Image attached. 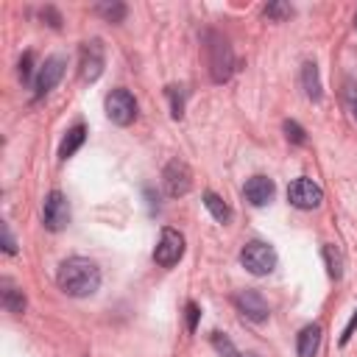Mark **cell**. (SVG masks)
I'll return each instance as SVG.
<instances>
[{
	"label": "cell",
	"mask_w": 357,
	"mask_h": 357,
	"mask_svg": "<svg viewBox=\"0 0 357 357\" xmlns=\"http://www.w3.org/2000/svg\"><path fill=\"white\" fill-rule=\"evenodd\" d=\"M59 287L73 298H86L100 287V268L86 257H70L56 271Z\"/></svg>",
	"instance_id": "1"
},
{
	"label": "cell",
	"mask_w": 357,
	"mask_h": 357,
	"mask_svg": "<svg viewBox=\"0 0 357 357\" xmlns=\"http://www.w3.org/2000/svg\"><path fill=\"white\" fill-rule=\"evenodd\" d=\"M204 50H206L209 78L215 84L229 81L231 73H234V53H231L229 39L223 33H218V31H204Z\"/></svg>",
	"instance_id": "2"
},
{
	"label": "cell",
	"mask_w": 357,
	"mask_h": 357,
	"mask_svg": "<svg viewBox=\"0 0 357 357\" xmlns=\"http://www.w3.org/2000/svg\"><path fill=\"white\" fill-rule=\"evenodd\" d=\"M276 262H279V257H276L273 245H268V243H262V240H251V243H245L243 251H240V265H243L251 276H268V273L276 268Z\"/></svg>",
	"instance_id": "3"
},
{
	"label": "cell",
	"mask_w": 357,
	"mask_h": 357,
	"mask_svg": "<svg viewBox=\"0 0 357 357\" xmlns=\"http://www.w3.org/2000/svg\"><path fill=\"white\" fill-rule=\"evenodd\" d=\"M103 106H106V117H109L114 126H131V123L137 120V100H134V95H131L126 86L112 89V92L106 95Z\"/></svg>",
	"instance_id": "4"
},
{
	"label": "cell",
	"mask_w": 357,
	"mask_h": 357,
	"mask_svg": "<svg viewBox=\"0 0 357 357\" xmlns=\"http://www.w3.org/2000/svg\"><path fill=\"white\" fill-rule=\"evenodd\" d=\"M106 67V53L100 39H89L81 45V59H78V75L84 84H95Z\"/></svg>",
	"instance_id": "5"
},
{
	"label": "cell",
	"mask_w": 357,
	"mask_h": 357,
	"mask_svg": "<svg viewBox=\"0 0 357 357\" xmlns=\"http://www.w3.org/2000/svg\"><path fill=\"white\" fill-rule=\"evenodd\" d=\"M184 254V234L176 231L173 226H165L159 231V243L153 248V262L159 268H173Z\"/></svg>",
	"instance_id": "6"
},
{
	"label": "cell",
	"mask_w": 357,
	"mask_h": 357,
	"mask_svg": "<svg viewBox=\"0 0 357 357\" xmlns=\"http://www.w3.org/2000/svg\"><path fill=\"white\" fill-rule=\"evenodd\" d=\"M287 201H290V206H296V209H318L321 206V201H324V190L312 181V178H307V176H298V178H293L290 184H287Z\"/></svg>",
	"instance_id": "7"
},
{
	"label": "cell",
	"mask_w": 357,
	"mask_h": 357,
	"mask_svg": "<svg viewBox=\"0 0 357 357\" xmlns=\"http://www.w3.org/2000/svg\"><path fill=\"white\" fill-rule=\"evenodd\" d=\"M70 223V204L61 190H50L42 204V226L47 231H61Z\"/></svg>",
	"instance_id": "8"
},
{
	"label": "cell",
	"mask_w": 357,
	"mask_h": 357,
	"mask_svg": "<svg viewBox=\"0 0 357 357\" xmlns=\"http://www.w3.org/2000/svg\"><path fill=\"white\" fill-rule=\"evenodd\" d=\"M162 184H165V192L170 198H178V195H187L190 187H192V170L184 159H170L165 165V173H162Z\"/></svg>",
	"instance_id": "9"
},
{
	"label": "cell",
	"mask_w": 357,
	"mask_h": 357,
	"mask_svg": "<svg viewBox=\"0 0 357 357\" xmlns=\"http://www.w3.org/2000/svg\"><path fill=\"white\" fill-rule=\"evenodd\" d=\"M231 301H234L237 312L251 324H265L268 315H271V307H268V301L262 298L259 290H240V293H234Z\"/></svg>",
	"instance_id": "10"
},
{
	"label": "cell",
	"mask_w": 357,
	"mask_h": 357,
	"mask_svg": "<svg viewBox=\"0 0 357 357\" xmlns=\"http://www.w3.org/2000/svg\"><path fill=\"white\" fill-rule=\"evenodd\" d=\"M64 67H67V59H64V56H50V59H45V64L39 67L36 81H33L36 98H42V95H47L50 89H56V84H59L61 75H64Z\"/></svg>",
	"instance_id": "11"
},
{
	"label": "cell",
	"mask_w": 357,
	"mask_h": 357,
	"mask_svg": "<svg viewBox=\"0 0 357 357\" xmlns=\"http://www.w3.org/2000/svg\"><path fill=\"white\" fill-rule=\"evenodd\" d=\"M273 192H276V184L268 178V176H251L245 184H243V198L251 204V206H265L273 201Z\"/></svg>",
	"instance_id": "12"
},
{
	"label": "cell",
	"mask_w": 357,
	"mask_h": 357,
	"mask_svg": "<svg viewBox=\"0 0 357 357\" xmlns=\"http://www.w3.org/2000/svg\"><path fill=\"white\" fill-rule=\"evenodd\" d=\"M321 346V326L318 324H307L298 335H296V354L298 357H315Z\"/></svg>",
	"instance_id": "13"
},
{
	"label": "cell",
	"mask_w": 357,
	"mask_h": 357,
	"mask_svg": "<svg viewBox=\"0 0 357 357\" xmlns=\"http://www.w3.org/2000/svg\"><path fill=\"white\" fill-rule=\"evenodd\" d=\"M84 139H86V126H84V123H75V126L64 134V139H61V145H59V159H61V162L70 159V156L84 145Z\"/></svg>",
	"instance_id": "14"
},
{
	"label": "cell",
	"mask_w": 357,
	"mask_h": 357,
	"mask_svg": "<svg viewBox=\"0 0 357 357\" xmlns=\"http://www.w3.org/2000/svg\"><path fill=\"white\" fill-rule=\"evenodd\" d=\"M301 86H304V95L310 100H321V78H318V64L315 61H304L301 64Z\"/></svg>",
	"instance_id": "15"
},
{
	"label": "cell",
	"mask_w": 357,
	"mask_h": 357,
	"mask_svg": "<svg viewBox=\"0 0 357 357\" xmlns=\"http://www.w3.org/2000/svg\"><path fill=\"white\" fill-rule=\"evenodd\" d=\"M204 206L209 209V215H212L218 223H229V220H231V206H229L218 192L206 190V192H204Z\"/></svg>",
	"instance_id": "16"
},
{
	"label": "cell",
	"mask_w": 357,
	"mask_h": 357,
	"mask_svg": "<svg viewBox=\"0 0 357 357\" xmlns=\"http://www.w3.org/2000/svg\"><path fill=\"white\" fill-rule=\"evenodd\" d=\"M321 254H324V262H326V273L332 279H340L343 276V254H340V248L332 245V243H324Z\"/></svg>",
	"instance_id": "17"
},
{
	"label": "cell",
	"mask_w": 357,
	"mask_h": 357,
	"mask_svg": "<svg viewBox=\"0 0 357 357\" xmlns=\"http://www.w3.org/2000/svg\"><path fill=\"white\" fill-rule=\"evenodd\" d=\"M3 307L8 310V312H14V315H20L22 310H25V296H22V290H17L8 279H3Z\"/></svg>",
	"instance_id": "18"
},
{
	"label": "cell",
	"mask_w": 357,
	"mask_h": 357,
	"mask_svg": "<svg viewBox=\"0 0 357 357\" xmlns=\"http://www.w3.org/2000/svg\"><path fill=\"white\" fill-rule=\"evenodd\" d=\"M95 14H100L106 22H123L126 14H128V8H126V3H98L95 6Z\"/></svg>",
	"instance_id": "19"
},
{
	"label": "cell",
	"mask_w": 357,
	"mask_h": 357,
	"mask_svg": "<svg viewBox=\"0 0 357 357\" xmlns=\"http://www.w3.org/2000/svg\"><path fill=\"white\" fill-rule=\"evenodd\" d=\"M209 340H212V346H215L223 357H257V354H243V351H237V349H234V343H231L223 332H212V335H209Z\"/></svg>",
	"instance_id": "20"
},
{
	"label": "cell",
	"mask_w": 357,
	"mask_h": 357,
	"mask_svg": "<svg viewBox=\"0 0 357 357\" xmlns=\"http://www.w3.org/2000/svg\"><path fill=\"white\" fill-rule=\"evenodd\" d=\"M167 92V98H170V114L176 117V120H181V114H184V98H187V89L184 86H167L165 89Z\"/></svg>",
	"instance_id": "21"
},
{
	"label": "cell",
	"mask_w": 357,
	"mask_h": 357,
	"mask_svg": "<svg viewBox=\"0 0 357 357\" xmlns=\"http://www.w3.org/2000/svg\"><path fill=\"white\" fill-rule=\"evenodd\" d=\"M282 131H284V137H287L293 145H307V131H304L296 120H284V123H282Z\"/></svg>",
	"instance_id": "22"
},
{
	"label": "cell",
	"mask_w": 357,
	"mask_h": 357,
	"mask_svg": "<svg viewBox=\"0 0 357 357\" xmlns=\"http://www.w3.org/2000/svg\"><path fill=\"white\" fill-rule=\"evenodd\" d=\"M293 14V8L287 6V3H268L265 6V17L268 20H284V17H290Z\"/></svg>",
	"instance_id": "23"
},
{
	"label": "cell",
	"mask_w": 357,
	"mask_h": 357,
	"mask_svg": "<svg viewBox=\"0 0 357 357\" xmlns=\"http://www.w3.org/2000/svg\"><path fill=\"white\" fill-rule=\"evenodd\" d=\"M184 312H187V329H190V332H195V326H198V318H201V307H198L195 301H187Z\"/></svg>",
	"instance_id": "24"
},
{
	"label": "cell",
	"mask_w": 357,
	"mask_h": 357,
	"mask_svg": "<svg viewBox=\"0 0 357 357\" xmlns=\"http://www.w3.org/2000/svg\"><path fill=\"white\" fill-rule=\"evenodd\" d=\"M31 70H33V53L25 50L22 59H20V78L22 81H31Z\"/></svg>",
	"instance_id": "25"
},
{
	"label": "cell",
	"mask_w": 357,
	"mask_h": 357,
	"mask_svg": "<svg viewBox=\"0 0 357 357\" xmlns=\"http://www.w3.org/2000/svg\"><path fill=\"white\" fill-rule=\"evenodd\" d=\"M3 251H6V254H17V243H14V237H11L8 223H3Z\"/></svg>",
	"instance_id": "26"
},
{
	"label": "cell",
	"mask_w": 357,
	"mask_h": 357,
	"mask_svg": "<svg viewBox=\"0 0 357 357\" xmlns=\"http://www.w3.org/2000/svg\"><path fill=\"white\" fill-rule=\"evenodd\" d=\"M354 329H357V310H354V315L349 318V324H346V329H343V335H340V346H346V343L351 340Z\"/></svg>",
	"instance_id": "27"
},
{
	"label": "cell",
	"mask_w": 357,
	"mask_h": 357,
	"mask_svg": "<svg viewBox=\"0 0 357 357\" xmlns=\"http://www.w3.org/2000/svg\"><path fill=\"white\" fill-rule=\"evenodd\" d=\"M45 17H50V28H61V17L56 14V8H50V6L42 8V20H45Z\"/></svg>",
	"instance_id": "28"
},
{
	"label": "cell",
	"mask_w": 357,
	"mask_h": 357,
	"mask_svg": "<svg viewBox=\"0 0 357 357\" xmlns=\"http://www.w3.org/2000/svg\"><path fill=\"white\" fill-rule=\"evenodd\" d=\"M351 112H354V117H357V100H354V106H351Z\"/></svg>",
	"instance_id": "29"
},
{
	"label": "cell",
	"mask_w": 357,
	"mask_h": 357,
	"mask_svg": "<svg viewBox=\"0 0 357 357\" xmlns=\"http://www.w3.org/2000/svg\"><path fill=\"white\" fill-rule=\"evenodd\" d=\"M354 28H357V14H354Z\"/></svg>",
	"instance_id": "30"
}]
</instances>
